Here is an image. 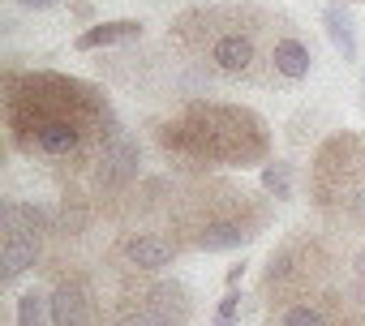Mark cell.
Returning <instances> with one entry per match:
<instances>
[{
    "label": "cell",
    "mask_w": 365,
    "mask_h": 326,
    "mask_svg": "<svg viewBox=\"0 0 365 326\" xmlns=\"http://www.w3.org/2000/svg\"><path fill=\"white\" fill-rule=\"evenodd\" d=\"M5 125L14 150L56 163H86L120 133L99 86L48 69L5 73Z\"/></svg>",
    "instance_id": "cell-1"
},
{
    "label": "cell",
    "mask_w": 365,
    "mask_h": 326,
    "mask_svg": "<svg viewBox=\"0 0 365 326\" xmlns=\"http://www.w3.org/2000/svg\"><path fill=\"white\" fill-rule=\"evenodd\" d=\"M279 35L284 26L258 5H202L172 22L168 43H176L198 69L258 86L275 78Z\"/></svg>",
    "instance_id": "cell-2"
},
{
    "label": "cell",
    "mask_w": 365,
    "mask_h": 326,
    "mask_svg": "<svg viewBox=\"0 0 365 326\" xmlns=\"http://www.w3.org/2000/svg\"><path fill=\"white\" fill-rule=\"evenodd\" d=\"M159 150L180 168H254L271 163V129L254 107L224 99H190L155 125Z\"/></svg>",
    "instance_id": "cell-3"
},
{
    "label": "cell",
    "mask_w": 365,
    "mask_h": 326,
    "mask_svg": "<svg viewBox=\"0 0 365 326\" xmlns=\"http://www.w3.org/2000/svg\"><path fill=\"white\" fill-rule=\"evenodd\" d=\"M185 228H190V245L202 253H228L250 245L262 228H267V206L254 202L245 189L232 185H207L198 194L185 198Z\"/></svg>",
    "instance_id": "cell-4"
},
{
    "label": "cell",
    "mask_w": 365,
    "mask_h": 326,
    "mask_svg": "<svg viewBox=\"0 0 365 326\" xmlns=\"http://www.w3.org/2000/svg\"><path fill=\"white\" fill-rule=\"evenodd\" d=\"M309 198L331 224H365V137L335 133L318 146Z\"/></svg>",
    "instance_id": "cell-5"
},
{
    "label": "cell",
    "mask_w": 365,
    "mask_h": 326,
    "mask_svg": "<svg viewBox=\"0 0 365 326\" xmlns=\"http://www.w3.org/2000/svg\"><path fill=\"white\" fill-rule=\"evenodd\" d=\"M0 228H5V245H0V275H5V283H18L26 270L39 266L43 258V236L26 215H22V202H5L0 206Z\"/></svg>",
    "instance_id": "cell-6"
},
{
    "label": "cell",
    "mask_w": 365,
    "mask_h": 326,
    "mask_svg": "<svg viewBox=\"0 0 365 326\" xmlns=\"http://www.w3.org/2000/svg\"><path fill=\"white\" fill-rule=\"evenodd\" d=\"M138 168H142V146L138 137H129L125 129L99 146V154L91 159V189L99 198L108 194H125L133 181H138Z\"/></svg>",
    "instance_id": "cell-7"
},
{
    "label": "cell",
    "mask_w": 365,
    "mask_h": 326,
    "mask_svg": "<svg viewBox=\"0 0 365 326\" xmlns=\"http://www.w3.org/2000/svg\"><path fill=\"white\" fill-rule=\"evenodd\" d=\"M52 326H95V288L86 275H65L52 292Z\"/></svg>",
    "instance_id": "cell-8"
},
{
    "label": "cell",
    "mask_w": 365,
    "mask_h": 326,
    "mask_svg": "<svg viewBox=\"0 0 365 326\" xmlns=\"http://www.w3.org/2000/svg\"><path fill=\"white\" fill-rule=\"evenodd\" d=\"M176 253H180V245L168 241V236H159V232H125V236H120V258H125V266H133V270H142V275L168 270V266L176 262Z\"/></svg>",
    "instance_id": "cell-9"
},
{
    "label": "cell",
    "mask_w": 365,
    "mask_h": 326,
    "mask_svg": "<svg viewBox=\"0 0 365 326\" xmlns=\"http://www.w3.org/2000/svg\"><path fill=\"white\" fill-rule=\"evenodd\" d=\"M142 309L155 313L163 326H190L194 317V296L185 283H176V279H159L142 292Z\"/></svg>",
    "instance_id": "cell-10"
},
{
    "label": "cell",
    "mask_w": 365,
    "mask_h": 326,
    "mask_svg": "<svg viewBox=\"0 0 365 326\" xmlns=\"http://www.w3.org/2000/svg\"><path fill=\"white\" fill-rule=\"evenodd\" d=\"M129 39H142V22L138 18H116V22H95L86 26L73 48L78 52H99V48H112V43H129Z\"/></svg>",
    "instance_id": "cell-11"
},
{
    "label": "cell",
    "mask_w": 365,
    "mask_h": 326,
    "mask_svg": "<svg viewBox=\"0 0 365 326\" xmlns=\"http://www.w3.org/2000/svg\"><path fill=\"white\" fill-rule=\"evenodd\" d=\"M309 69H314L309 43H301L292 31H284L279 43H275V78H279V82H305Z\"/></svg>",
    "instance_id": "cell-12"
},
{
    "label": "cell",
    "mask_w": 365,
    "mask_h": 326,
    "mask_svg": "<svg viewBox=\"0 0 365 326\" xmlns=\"http://www.w3.org/2000/svg\"><path fill=\"white\" fill-rule=\"evenodd\" d=\"M322 31H327L331 48H335L344 61H356V22L348 18V9L339 5V0L322 9Z\"/></svg>",
    "instance_id": "cell-13"
},
{
    "label": "cell",
    "mask_w": 365,
    "mask_h": 326,
    "mask_svg": "<svg viewBox=\"0 0 365 326\" xmlns=\"http://www.w3.org/2000/svg\"><path fill=\"white\" fill-rule=\"evenodd\" d=\"M86 224H91V198L65 189V198H61V206H56V232L78 236V232H86Z\"/></svg>",
    "instance_id": "cell-14"
},
{
    "label": "cell",
    "mask_w": 365,
    "mask_h": 326,
    "mask_svg": "<svg viewBox=\"0 0 365 326\" xmlns=\"http://www.w3.org/2000/svg\"><path fill=\"white\" fill-rule=\"evenodd\" d=\"M262 194H271L275 202H288L292 198V163L288 159L262 163Z\"/></svg>",
    "instance_id": "cell-15"
},
{
    "label": "cell",
    "mask_w": 365,
    "mask_h": 326,
    "mask_svg": "<svg viewBox=\"0 0 365 326\" xmlns=\"http://www.w3.org/2000/svg\"><path fill=\"white\" fill-rule=\"evenodd\" d=\"M48 322H52V300L39 288L22 292L18 296V326H48Z\"/></svg>",
    "instance_id": "cell-16"
},
{
    "label": "cell",
    "mask_w": 365,
    "mask_h": 326,
    "mask_svg": "<svg viewBox=\"0 0 365 326\" xmlns=\"http://www.w3.org/2000/svg\"><path fill=\"white\" fill-rule=\"evenodd\" d=\"M279 326H331V317H327V305L297 300V305H284L279 309Z\"/></svg>",
    "instance_id": "cell-17"
},
{
    "label": "cell",
    "mask_w": 365,
    "mask_h": 326,
    "mask_svg": "<svg viewBox=\"0 0 365 326\" xmlns=\"http://www.w3.org/2000/svg\"><path fill=\"white\" fill-rule=\"evenodd\" d=\"M237 317H241V292L228 288L224 300H220V309H215V326H237Z\"/></svg>",
    "instance_id": "cell-18"
},
{
    "label": "cell",
    "mask_w": 365,
    "mask_h": 326,
    "mask_svg": "<svg viewBox=\"0 0 365 326\" xmlns=\"http://www.w3.org/2000/svg\"><path fill=\"white\" fill-rule=\"evenodd\" d=\"M344 300H348L356 313H365V279H352V283H348V292H344Z\"/></svg>",
    "instance_id": "cell-19"
},
{
    "label": "cell",
    "mask_w": 365,
    "mask_h": 326,
    "mask_svg": "<svg viewBox=\"0 0 365 326\" xmlns=\"http://www.w3.org/2000/svg\"><path fill=\"white\" fill-rule=\"evenodd\" d=\"M352 275H356V279H365V245L352 253Z\"/></svg>",
    "instance_id": "cell-20"
},
{
    "label": "cell",
    "mask_w": 365,
    "mask_h": 326,
    "mask_svg": "<svg viewBox=\"0 0 365 326\" xmlns=\"http://www.w3.org/2000/svg\"><path fill=\"white\" fill-rule=\"evenodd\" d=\"M18 5H22V9H56L61 0H18Z\"/></svg>",
    "instance_id": "cell-21"
},
{
    "label": "cell",
    "mask_w": 365,
    "mask_h": 326,
    "mask_svg": "<svg viewBox=\"0 0 365 326\" xmlns=\"http://www.w3.org/2000/svg\"><path fill=\"white\" fill-rule=\"evenodd\" d=\"M241 275H245V262H241V266H228V275H224V279H228V288H237V283H241Z\"/></svg>",
    "instance_id": "cell-22"
},
{
    "label": "cell",
    "mask_w": 365,
    "mask_h": 326,
    "mask_svg": "<svg viewBox=\"0 0 365 326\" xmlns=\"http://www.w3.org/2000/svg\"><path fill=\"white\" fill-rule=\"evenodd\" d=\"M344 5H365V0H344Z\"/></svg>",
    "instance_id": "cell-23"
},
{
    "label": "cell",
    "mask_w": 365,
    "mask_h": 326,
    "mask_svg": "<svg viewBox=\"0 0 365 326\" xmlns=\"http://www.w3.org/2000/svg\"><path fill=\"white\" fill-rule=\"evenodd\" d=\"M361 228H365V224H361Z\"/></svg>",
    "instance_id": "cell-24"
}]
</instances>
